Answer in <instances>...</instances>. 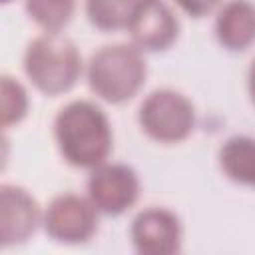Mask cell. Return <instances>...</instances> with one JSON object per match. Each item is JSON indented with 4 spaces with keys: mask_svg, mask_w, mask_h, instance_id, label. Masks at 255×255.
Here are the masks:
<instances>
[{
    "mask_svg": "<svg viewBox=\"0 0 255 255\" xmlns=\"http://www.w3.org/2000/svg\"><path fill=\"white\" fill-rule=\"evenodd\" d=\"M54 135L62 157L84 169L106 163L112 151V126L108 116L92 102L76 100L64 106L54 120Z\"/></svg>",
    "mask_w": 255,
    "mask_h": 255,
    "instance_id": "cell-1",
    "label": "cell"
},
{
    "mask_svg": "<svg viewBox=\"0 0 255 255\" xmlns=\"http://www.w3.org/2000/svg\"><path fill=\"white\" fill-rule=\"evenodd\" d=\"M24 72L46 96L72 90L82 74V58L72 40L60 32H46L34 38L24 52Z\"/></svg>",
    "mask_w": 255,
    "mask_h": 255,
    "instance_id": "cell-2",
    "label": "cell"
},
{
    "mask_svg": "<svg viewBox=\"0 0 255 255\" xmlns=\"http://www.w3.org/2000/svg\"><path fill=\"white\" fill-rule=\"evenodd\" d=\"M145 76L147 66L141 50L128 44L104 46L88 64L90 90L110 104H124L131 100L141 90Z\"/></svg>",
    "mask_w": 255,
    "mask_h": 255,
    "instance_id": "cell-3",
    "label": "cell"
},
{
    "mask_svg": "<svg viewBox=\"0 0 255 255\" xmlns=\"http://www.w3.org/2000/svg\"><path fill=\"white\" fill-rule=\"evenodd\" d=\"M141 129L159 143L183 141L195 126L193 104L175 90H155L139 106Z\"/></svg>",
    "mask_w": 255,
    "mask_h": 255,
    "instance_id": "cell-4",
    "label": "cell"
},
{
    "mask_svg": "<svg viewBox=\"0 0 255 255\" xmlns=\"http://www.w3.org/2000/svg\"><path fill=\"white\" fill-rule=\"evenodd\" d=\"M46 233L60 243H86L98 229V209L90 197L64 193L50 201L44 213Z\"/></svg>",
    "mask_w": 255,
    "mask_h": 255,
    "instance_id": "cell-5",
    "label": "cell"
},
{
    "mask_svg": "<svg viewBox=\"0 0 255 255\" xmlns=\"http://www.w3.org/2000/svg\"><path fill=\"white\" fill-rule=\"evenodd\" d=\"M88 197L98 211L120 215L139 197V179L129 165L102 163L92 169L88 179Z\"/></svg>",
    "mask_w": 255,
    "mask_h": 255,
    "instance_id": "cell-6",
    "label": "cell"
},
{
    "mask_svg": "<svg viewBox=\"0 0 255 255\" xmlns=\"http://www.w3.org/2000/svg\"><path fill=\"white\" fill-rule=\"evenodd\" d=\"M139 50H167L179 34V22L163 0H135L126 28Z\"/></svg>",
    "mask_w": 255,
    "mask_h": 255,
    "instance_id": "cell-7",
    "label": "cell"
},
{
    "mask_svg": "<svg viewBox=\"0 0 255 255\" xmlns=\"http://www.w3.org/2000/svg\"><path fill=\"white\" fill-rule=\"evenodd\" d=\"M131 243L141 255H171L181 245V223L165 207H147L131 223Z\"/></svg>",
    "mask_w": 255,
    "mask_h": 255,
    "instance_id": "cell-8",
    "label": "cell"
},
{
    "mask_svg": "<svg viewBox=\"0 0 255 255\" xmlns=\"http://www.w3.org/2000/svg\"><path fill=\"white\" fill-rule=\"evenodd\" d=\"M42 219L38 201L26 189L8 183L0 187V243L4 247L24 243Z\"/></svg>",
    "mask_w": 255,
    "mask_h": 255,
    "instance_id": "cell-9",
    "label": "cell"
},
{
    "mask_svg": "<svg viewBox=\"0 0 255 255\" xmlns=\"http://www.w3.org/2000/svg\"><path fill=\"white\" fill-rule=\"evenodd\" d=\"M219 44L231 52L247 50L255 42V6L249 0H229L215 20Z\"/></svg>",
    "mask_w": 255,
    "mask_h": 255,
    "instance_id": "cell-10",
    "label": "cell"
},
{
    "mask_svg": "<svg viewBox=\"0 0 255 255\" xmlns=\"http://www.w3.org/2000/svg\"><path fill=\"white\" fill-rule=\"evenodd\" d=\"M219 165L231 181L255 187V139L247 135L229 137L219 149Z\"/></svg>",
    "mask_w": 255,
    "mask_h": 255,
    "instance_id": "cell-11",
    "label": "cell"
},
{
    "mask_svg": "<svg viewBox=\"0 0 255 255\" xmlns=\"http://www.w3.org/2000/svg\"><path fill=\"white\" fill-rule=\"evenodd\" d=\"M135 0H88L86 2V12L90 22L104 30H122L128 28L131 12H133Z\"/></svg>",
    "mask_w": 255,
    "mask_h": 255,
    "instance_id": "cell-12",
    "label": "cell"
},
{
    "mask_svg": "<svg viewBox=\"0 0 255 255\" xmlns=\"http://www.w3.org/2000/svg\"><path fill=\"white\" fill-rule=\"evenodd\" d=\"M76 0H26L28 16L44 32H60L74 16Z\"/></svg>",
    "mask_w": 255,
    "mask_h": 255,
    "instance_id": "cell-13",
    "label": "cell"
},
{
    "mask_svg": "<svg viewBox=\"0 0 255 255\" xmlns=\"http://www.w3.org/2000/svg\"><path fill=\"white\" fill-rule=\"evenodd\" d=\"M28 112V94L20 82L2 76V126L18 124Z\"/></svg>",
    "mask_w": 255,
    "mask_h": 255,
    "instance_id": "cell-14",
    "label": "cell"
},
{
    "mask_svg": "<svg viewBox=\"0 0 255 255\" xmlns=\"http://www.w3.org/2000/svg\"><path fill=\"white\" fill-rule=\"evenodd\" d=\"M175 4H177L183 12H187L189 16L201 18V16L211 14V12L221 4V0H175Z\"/></svg>",
    "mask_w": 255,
    "mask_h": 255,
    "instance_id": "cell-15",
    "label": "cell"
},
{
    "mask_svg": "<svg viewBox=\"0 0 255 255\" xmlns=\"http://www.w3.org/2000/svg\"><path fill=\"white\" fill-rule=\"evenodd\" d=\"M247 86H249V96H251V102L255 104V58L249 66V74H247Z\"/></svg>",
    "mask_w": 255,
    "mask_h": 255,
    "instance_id": "cell-16",
    "label": "cell"
},
{
    "mask_svg": "<svg viewBox=\"0 0 255 255\" xmlns=\"http://www.w3.org/2000/svg\"><path fill=\"white\" fill-rule=\"evenodd\" d=\"M4 2H8V0H4Z\"/></svg>",
    "mask_w": 255,
    "mask_h": 255,
    "instance_id": "cell-17",
    "label": "cell"
}]
</instances>
